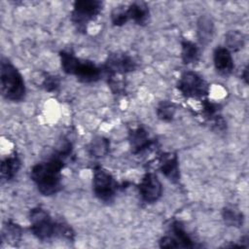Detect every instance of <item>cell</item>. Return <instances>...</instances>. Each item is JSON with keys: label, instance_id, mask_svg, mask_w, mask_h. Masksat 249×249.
I'll use <instances>...</instances> for the list:
<instances>
[{"label": "cell", "instance_id": "15", "mask_svg": "<svg viewBox=\"0 0 249 249\" xmlns=\"http://www.w3.org/2000/svg\"><path fill=\"white\" fill-rule=\"evenodd\" d=\"M128 20H133L138 25H145L149 19L150 12L144 2H133L126 8Z\"/></svg>", "mask_w": 249, "mask_h": 249}, {"label": "cell", "instance_id": "6", "mask_svg": "<svg viewBox=\"0 0 249 249\" xmlns=\"http://www.w3.org/2000/svg\"><path fill=\"white\" fill-rule=\"evenodd\" d=\"M92 190L94 196L100 201L110 203L116 196L118 184L108 170L103 167L96 166L93 169Z\"/></svg>", "mask_w": 249, "mask_h": 249}, {"label": "cell", "instance_id": "10", "mask_svg": "<svg viewBox=\"0 0 249 249\" xmlns=\"http://www.w3.org/2000/svg\"><path fill=\"white\" fill-rule=\"evenodd\" d=\"M138 193L146 203L158 201L162 195V186L158 176L152 172L146 173L138 185Z\"/></svg>", "mask_w": 249, "mask_h": 249}, {"label": "cell", "instance_id": "17", "mask_svg": "<svg viewBox=\"0 0 249 249\" xmlns=\"http://www.w3.org/2000/svg\"><path fill=\"white\" fill-rule=\"evenodd\" d=\"M202 115L206 120L213 122L217 127L222 128L225 126V122L220 115V106L217 103H214L208 99H203Z\"/></svg>", "mask_w": 249, "mask_h": 249}, {"label": "cell", "instance_id": "4", "mask_svg": "<svg viewBox=\"0 0 249 249\" xmlns=\"http://www.w3.org/2000/svg\"><path fill=\"white\" fill-rule=\"evenodd\" d=\"M59 58L63 72L74 75L82 83H94L101 78L102 68L92 61L82 60L68 51H61Z\"/></svg>", "mask_w": 249, "mask_h": 249}, {"label": "cell", "instance_id": "16", "mask_svg": "<svg viewBox=\"0 0 249 249\" xmlns=\"http://www.w3.org/2000/svg\"><path fill=\"white\" fill-rule=\"evenodd\" d=\"M214 34V23L207 16H201L197 20V37L201 45L211 42Z\"/></svg>", "mask_w": 249, "mask_h": 249}, {"label": "cell", "instance_id": "20", "mask_svg": "<svg viewBox=\"0 0 249 249\" xmlns=\"http://www.w3.org/2000/svg\"><path fill=\"white\" fill-rule=\"evenodd\" d=\"M245 44L244 35L238 30H231L225 36V47L231 52L240 51Z\"/></svg>", "mask_w": 249, "mask_h": 249}, {"label": "cell", "instance_id": "13", "mask_svg": "<svg viewBox=\"0 0 249 249\" xmlns=\"http://www.w3.org/2000/svg\"><path fill=\"white\" fill-rule=\"evenodd\" d=\"M129 144L133 154H141L151 147L152 140L149 138L148 132L141 126H138L129 131Z\"/></svg>", "mask_w": 249, "mask_h": 249}, {"label": "cell", "instance_id": "3", "mask_svg": "<svg viewBox=\"0 0 249 249\" xmlns=\"http://www.w3.org/2000/svg\"><path fill=\"white\" fill-rule=\"evenodd\" d=\"M0 88L4 98L14 102L24 99L26 94L24 80L17 67L5 57L0 62Z\"/></svg>", "mask_w": 249, "mask_h": 249}, {"label": "cell", "instance_id": "7", "mask_svg": "<svg viewBox=\"0 0 249 249\" xmlns=\"http://www.w3.org/2000/svg\"><path fill=\"white\" fill-rule=\"evenodd\" d=\"M177 89L186 98H203L209 92L206 81L194 71H186L180 76Z\"/></svg>", "mask_w": 249, "mask_h": 249}, {"label": "cell", "instance_id": "22", "mask_svg": "<svg viewBox=\"0 0 249 249\" xmlns=\"http://www.w3.org/2000/svg\"><path fill=\"white\" fill-rule=\"evenodd\" d=\"M22 229L16 223L8 221L3 227L2 238L11 244H16L21 238Z\"/></svg>", "mask_w": 249, "mask_h": 249}, {"label": "cell", "instance_id": "25", "mask_svg": "<svg viewBox=\"0 0 249 249\" xmlns=\"http://www.w3.org/2000/svg\"><path fill=\"white\" fill-rule=\"evenodd\" d=\"M60 85V81L59 78L57 76H53V75H45L43 82H42V87L45 90L49 91V92H53L55 91Z\"/></svg>", "mask_w": 249, "mask_h": 249}, {"label": "cell", "instance_id": "19", "mask_svg": "<svg viewBox=\"0 0 249 249\" xmlns=\"http://www.w3.org/2000/svg\"><path fill=\"white\" fill-rule=\"evenodd\" d=\"M110 142L103 136H97L90 142L89 146V154L93 158H103L109 153Z\"/></svg>", "mask_w": 249, "mask_h": 249}, {"label": "cell", "instance_id": "11", "mask_svg": "<svg viewBox=\"0 0 249 249\" xmlns=\"http://www.w3.org/2000/svg\"><path fill=\"white\" fill-rule=\"evenodd\" d=\"M160 170L171 182L177 183L180 180L179 160L174 153H164L159 159Z\"/></svg>", "mask_w": 249, "mask_h": 249}, {"label": "cell", "instance_id": "23", "mask_svg": "<svg viewBox=\"0 0 249 249\" xmlns=\"http://www.w3.org/2000/svg\"><path fill=\"white\" fill-rule=\"evenodd\" d=\"M176 106L174 103L169 101H162L157 108V116L162 122H171L174 119L176 113Z\"/></svg>", "mask_w": 249, "mask_h": 249}, {"label": "cell", "instance_id": "8", "mask_svg": "<svg viewBox=\"0 0 249 249\" xmlns=\"http://www.w3.org/2000/svg\"><path fill=\"white\" fill-rule=\"evenodd\" d=\"M135 60L126 53H111L105 61L102 70L106 73L108 80L115 79L117 75H124L136 69Z\"/></svg>", "mask_w": 249, "mask_h": 249}, {"label": "cell", "instance_id": "24", "mask_svg": "<svg viewBox=\"0 0 249 249\" xmlns=\"http://www.w3.org/2000/svg\"><path fill=\"white\" fill-rule=\"evenodd\" d=\"M128 20L126 9L124 6L115 7L111 13V21L115 26H122Z\"/></svg>", "mask_w": 249, "mask_h": 249}, {"label": "cell", "instance_id": "1", "mask_svg": "<svg viewBox=\"0 0 249 249\" xmlns=\"http://www.w3.org/2000/svg\"><path fill=\"white\" fill-rule=\"evenodd\" d=\"M71 153V141L64 140L49 159L33 165L30 177L42 195L49 196L61 190V170Z\"/></svg>", "mask_w": 249, "mask_h": 249}, {"label": "cell", "instance_id": "12", "mask_svg": "<svg viewBox=\"0 0 249 249\" xmlns=\"http://www.w3.org/2000/svg\"><path fill=\"white\" fill-rule=\"evenodd\" d=\"M213 62L216 71L222 76H229L232 73L234 64L231 53L226 47H217L213 53Z\"/></svg>", "mask_w": 249, "mask_h": 249}, {"label": "cell", "instance_id": "14", "mask_svg": "<svg viewBox=\"0 0 249 249\" xmlns=\"http://www.w3.org/2000/svg\"><path fill=\"white\" fill-rule=\"evenodd\" d=\"M21 167V160L17 153H14L1 161V179L5 182H9L15 178Z\"/></svg>", "mask_w": 249, "mask_h": 249}, {"label": "cell", "instance_id": "18", "mask_svg": "<svg viewBox=\"0 0 249 249\" xmlns=\"http://www.w3.org/2000/svg\"><path fill=\"white\" fill-rule=\"evenodd\" d=\"M200 56L199 48L197 45L188 39L181 42V57L184 64L196 63Z\"/></svg>", "mask_w": 249, "mask_h": 249}, {"label": "cell", "instance_id": "9", "mask_svg": "<svg viewBox=\"0 0 249 249\" xmlns=\"http://www.w3.org/2000/svg\"><path fill=\"white\" fill-rule=\"evenodd\" d=\"M169 233L160 239V247L161 248H195L196 243L186 231L184 226L179 221L171 223Z\"/></svg>", "mask_w": 249, "mask_h": 249}, {"label": "cell", "instance_id": "5", "mask_svg": "<svg viewBox=\"0 0 249 249\" xmlns=\"http://www.w3.org/2000/svg\"><path fill=\"white\" fill-rule=\"evenodd\" d=\"M102 9V2L96 0H79L73 5L71 21L79 32L85 33L90 21L95 19Z\"/></svg>", "mask_w": 249, "mask_h": 249}, {"label": "cell", "instance_id": "26", "mask_svg": "<svg viewBox=\"0 0 249 249\" xmlns=\"http://www.w3.org/2000/svg\"><path fill=\"white\" fill-rule=\"evenodd\" d=\"M247 73H248V70H247V66H246L243 70V73L241 74V77L245 81V83H247Z\"/></svg>", "mask_w": 249, "mask_h": 249}, {"label": "cell", "instance_id": "2", "mask_svg": "<svg viewBox=\"0 0 249 249\" xmlns=\"http://www.w3.org/2000/svg\"><path fill=\"white\" fill-rule=\"evenodd\" d=\"M28 218L31 233L41 241L51 240L53 237L74 240L75 232L72 228L63 221H54L42 207L30 209Z\"/></svg>", "mask_w": 249, "mask_h": 249}, {"label": "cell", "instance_id": "21", "mask_svg": "<svg viewBox=\"0 0 249 249\" xmlns=\"http://www.w3.org/2000/svg\"><path fill=\"white\" fill-rule=\"evenodd\" d=\"M222 216L223 220L226 225L229 227H234V228H239L242 227L243 222H244V216L242 212L239 210L227 206L223 209L222 211Z\"/></svg>", "mask_w": 249, "mask_h": 249}]
</instances>
